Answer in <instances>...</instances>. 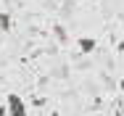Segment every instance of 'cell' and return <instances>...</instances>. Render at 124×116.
Listing matches in <instances>:
<instances>
[{"mask_svg":"<svg viewBox=\"0 0 124 116\" xmlns=\"http://www.w3.org/2000/svg\"><path fill=\"white\" fill-rule=\"evenodd\" d=\"M5 108H8V116H29L26 114V103L19 98L16 93L8 95V100H5Z\"/></svg>","mask_w":124,"mask_h":116,"instance_id":"1","label":"cell"},{"mask_svg":"<svg viewBox=\"0 0 124 116\" xmlns=\"http://www.w3.org/2000/svg\"><path fill=\"white\" fill-rule=\"evenodd\" d=\"M79 50H82V53H93V50H95V40H93V37H82V40H79Z\"/></svg>","mask_w":124,"mask_h":116,"instance_id":"2","label":"cell"},{"mask_svg":"<svg viewBox=\"0 0 124 116\" xmlns=\"http://www.w3.org/2000/svg\"><path fill=\"white\" fill-rule=\"evenodd\" d=\"M8 29H11V16L0 11V32H8Z\"/></svg>","mask_w":124,"mask_h":116,"instance_id":"3","label":"cell"},{"mask_svg":"<svg viewBox=\"0 0 124 116\" xmlns=\"http://www.w3.org/2000/svg\"><path fill=\"white\" fill-rule=\"evenodd\" d=\"M53 32H55V37H58L61 42H66V29H63V26H55Z\"/></svg>","mask_w":124,"mask_h":116,"instance_id":"4","label":"cell"},{"mask_svg":"<svg viewBox=\"0 0 124 116\" xmlns=\"http://www.w3.org/2000/svg\"><path fill=\"white\" fill-rule=\"evenodd\" d=\"M119 50H122V53H124V40H122V42H119Z\"/></svg>","mask_w":124,"mask_h":116,"instance_id":"5","label":"cell"},{"mask_svg":"<svg viewBox=\"0 0 124 116\" xmlns=\"http://www.w3.org/2000/svg\"><path fill=\"white\" fill-rule=\"evenodd\" d=\"M119 90H122V95H124V82H122V85H119Z\"/></svg>","mask_w":124,"mask_h":116,"instance_id":"6","label":"cell"},{"mask_svg":"<svg viewBox=\"0 0 124 116\" xmlns=\"http://www.w3.org/2000/svg\"><path fill=\"white\" fill-rule=\"evenodd\" d=\"M50 116H61V114H58V111H53V114H50Z\"/></svg>","mask_w":124,"mask_h":116,"instance_id":"7","label":"cell"}]
</instances>
